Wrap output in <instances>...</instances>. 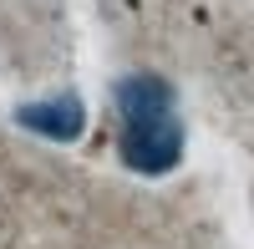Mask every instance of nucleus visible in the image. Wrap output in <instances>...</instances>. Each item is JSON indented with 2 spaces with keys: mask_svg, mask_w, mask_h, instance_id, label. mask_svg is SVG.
Segmentation results:
<instances>
[{
  "mask_svg": "<svg viewBox=\"0 0 254 249\" xmlns=\"http://www.w3.org/2000/svg\"><path fill=\"white\" fill-rule=\"evenodd\" d=\"M117 107V158L122 168L142 178H163L183 163V117H178V92L158 71H132L112 87Z\"/></svg>",
  "mask_w": 254,
  "mask_h": 249,
  "instance_id": "obj_1",
  "label": "nucleus"
},
{
  "mask_svg": "<svg viewBox=\"0 0 254 249\" xmlns=\"http://www.w3.org/2000/svg\"><path fill=\"white\" fill-rule=\"evenodd\" d=\"M15 122L46 142H76L87 132V107H81L76 92H51V97H36L26 107H15Z\"/></svg>",
  "mask_w": 254,
  "mask_h": 249,
  "instance_id": "obj_2",
  "label": "nucleus"
}]
</instances>
